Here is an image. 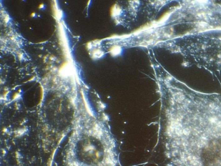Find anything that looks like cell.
<instances>
[{"mask_svg":"<svg viewBox=\"0 0 221 166\" xmlns=\"http://www.w3.org/2000/svg\"><path fill=\"white\" fill-rule=\"evenodd\" d=\"M168 134L177 166H221V96L182 90L173 99Z\"/></svg>","mask_w":221,"mask_h":166,"instance_id":"obj_1","label":"cell"},{"mask_svg":"<svg viewBox=\"0 0 221 166\" xmlns=\"http://www.w3.org/2000/svg\"><path fill=\"white\" fill-rule=\"evenodd\" d=\"M40 8H42L44 7V4H41V5H40Z\"/></svg>","mask_w":221,"mask_h":166,"instance_id":"obj_2","label":"cell"}]
</instances>
